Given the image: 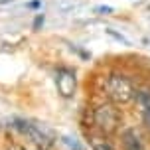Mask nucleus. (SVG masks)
Masks as SVG:
<instances>
[{
	"label": "nucleus",
	"instance_id": "1",
	"mask_svg": "<svg viewBox=\"0 0 150 150\" xmlns=\"http://www.w3.org/2000/svg\"><path fill=\"white\" fill-rule=\"evenodd\" d=\"M105 91H107V97L111 99L115 105H127L132 99H136L134 85L120 73H112L107 77Z\"/></svg>",
	"mask_w": 150,
	"mask_h": 150
},
{
	"label": "nucleus",
	"instance_id": "2",
	"mask_svg": "<svg viewBox=\"0 0 150 150\" xmlns=\"http://www.w3.org/2000/svg\"><path fill=\"white\" fill-rule=\"evenodd\" d=\"M12 127L16 130H20L24 136H28L34 144H38L40 148H50L55 140V134L50 127L45 125H40V122H30V120H14Z\"/></svg>",
	"mask_w": 150,
	"mask_h": 150
},
{
	"label": "nucleus",
	"instance_id": "3",
	"mask_svg": "<svg viewBox=\"0 0 150 150\" xmlns=\"http://www.w3.org/2000/svg\"><path fill=\"white\" fill-rule=\"evenodd\" d=\"M93 120H95V125H97L103 132H115L117 127H119L120 122V112L119 109H115L112 105L105 103V105H99L95 111H93Z\"/></svg>",
	"mask_w": 150,
	"mask_h": 150
},
{
	"label": "nucleus",
	"instance_id": "4",
	"mask_svg": "<svg viewBox=\"0 0 150 150\" xmlns=\"http://www.w3.org/2000/svg\"><path fill=\"white\" fill-rule=\"evenodd\" d=\"M55 85L57 91L61 93V97H73L75 87H77V79H75V71L69 67H59L55 71Z\"/></svg>",
	"mask_w": 150,
	"mask_h": 150
},
{
	"label": "nucleus",
	"instance_id": "5",
	"mask_svg": "<svg viewBox=\"0 0 150 150\" xmlns=\"http://www.w3.org/2000/svg\"><path fill=\"white\" fill-rule=\"evenodd\" d=\"M122 148L125 150H146L140 134L136 132L134 128H128V130L122 132Z\"/></svg>",
	"mask_w": 150,
	"mask_h": 150
},
{
	"label": "nucleus",
	"instance_id": "6",
	"mask_svg": "<svg viewBox=\"0 0 150 150\" xmlns=\"http://www.w3.org/2000/svg\"><path fill=\"white\" fill-rule=\"evenodd\" d=\"M89 142H91V148L93 150H115L111 142H107V140H103V138H97V136H93Z\"/></svg>",
	"mask_w": 150,
	"mask_h": 150
},
{
	"label": "nucleus",
	"instance_id": "7",
	"mask_svg": "<svg viewBox=\"0 0 150 150\" xmlns=\"http://www.w3.org/2000/svg\"><path fill=\"white\" fill-rule=\"evenodd\" d=\"M136 101L144 111H150V91H138L136 93Z\"/></svg>",
	"mask_w": 150,
	"mask_h": 150
},
{
	"label": "nucleus",
	"instance_id": "8",
	"mask_svg": "<svg viewBox=\"0 0 150 150\" xmlns=\"http://www.w3.org/2000/svg\"><path fill=\"white\" fill-rule=\"evenodd\" d=\"M63 140H65V144H67L69 148H73V150H83L81 146H79V142H77V140H75V138H71V136H65V138H63Z\"/></svg>",
	"mask_w": 150,
	"mask_h": 150
},
{
	"label": "nucleus",
	"instance_id": "9",
	"mask_svg": "<svg viewBox=\"0 0 150 150\" xmlns=\"http://www.w3.org/2000/svg\"><path fill=\"white\" fill-rule=\"evenodd\" d=\"M107 34H111V36L115 38V40H119V42H122L125 45H130V42H128L127 38H125V36H120V34H117L115 30H107Z\"/></svg>",
	"mask_w": 150,
	"mask_h": 150
},
{
	"label": "nucleus",
	"instance_id": "10",
	"mask_svg": "<svg viewBox=\"0 0 150 150\" xmlns=\"http://www.w3.org/2000/svg\"><path fill=\"white\" fill-rule=\"evenodd\" d=\"M97 12H105V14H111L112 8H111V6H99V8H97Z\"/></svg>",
	"mask_w": 150,
	"mask_h": 150
},
{
	"label": "nucleus",
	"instance_id": "11",
	"mask_svg": "<svg viewBox=\"0 0 150 150\" xmlns=\"http://www.w3.org/2000/svg\"><path fill=\"white\" fill-rule=\"evenodd\" d=\"M144 122H146V127L150 128V111H144Z\"/></svg>",
	"mask_w": 150,
	"mask_h": 150
},
{
	"label": "nucleus",
	"instance_id": "12",
	"mask_svg": "<svg viewBox=\"0 0 150 150\" xmlns=\"http://www.w3.org/2000/svg\"><path fill=\"white\" fill-rule=\"evenodd\" d=\"M22 150H26V148H22Z\"/></svg>",
	"mask_w": 150,
	"mask_h": 150
}]
</instances>
